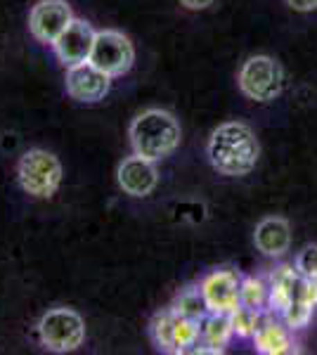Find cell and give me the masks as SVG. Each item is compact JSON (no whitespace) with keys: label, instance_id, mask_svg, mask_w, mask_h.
I'll return each instance as SVG.
<instances>
[{"label":"cell","instance_id":"3","mask_svg":"<svg viewBox=\"0 0 317 355\" xmlns=\"http://www.w3.org/2000/svg\"><path fill=\"white\" fill-rule=\"evenodd\" d=\"M130 147L135 154L152 162L171 157L180 145V123L166 110H147L132 119L130 128Z\"/></svg>","mask_w":317,"mask_h":355},{"label":"cell","instance_id":"6","mask_svg":"<svg viewBox=\"0 0 317 355\" xmlns=\"http://www.w3.org/2000/svg\"><path fill=\"white\" fill-rule=\"evenodd\" d=\"M38 341L53 353H71L83 346L85 322L71 308H53L40 318Z\"/></svg>","mask_w":317,"mask_h":355},{"label":"cell","instance_id":"20","mask_svg":"<svg viewBox=\"0 0 317 355\" xmlns=\"http://www.w3.org/2000/svg\"><path fill=\"white\" fill-rule=\"evenodd\" d=\"M296 270L317 282V244L305 246L301 254L296 256Z\"/></svg>","mask_w":317,"mask_h":355},{"label":"cell","instance_id":"7","mask_svg":"<svg viewBox=\"0 0 317 355\" xmlns=\"http://www.w3.org/2000/svg\"><path fill=\"white\" fill-rule=\"evenodd\" d=\"M90 62L112 78H119L130 71L132 62H135V48L126 33L105 28V31H97Z\"/></svg>","mask_w":317,"mask_h":355},{"label":"cell","instance_id":"10","mask_svg":"<svg viewBox=\"0 0 317 355\" xmlns=\"http://www.w3.org/2000/svg\"><path fill=\"white\" fill-rule=\"evenodd\" d=\"M95 36L97 31L88 21L83 19H76L69 24L60 36L55 38V43L50 45L57 60L62 62L65 67H74V64H80V62H88L90 60V53H93V45H95Z\"/></svg>","mask_w":317,"mask_h":355},{"label":"cell","instance_id":"1","mask_svg":"<svg viewBox=\"0 0 317 355\" xmlns=\"http://www.w3.org/2000/svg\"><path fill=\"white\" fill-rule=\"evenodd\" d=\"M317 308V282L293 266H280L270 275V313H280L289 329H305Z\"/></svg>","mask_w":317,"mask_h":355},{"label":"cell","instance_id":"11","mask_svg":"<svg viewBox=\"0 0 317 355\" xmlns=\"http://www.w3.org/2000/svg\"><path fill=\"white\" fill-rule=\"evenodd\" d=\"M117 180L119 187L128 197H147L154 192L159 182V171L157 162L145 159L140 154L132 152V157H126L117 168Z\"/></svg>","mask_w":317,"mask_h":355},{"label":"cell","instance_id":"17","mask_svg":"<svg viewBox=\"0 0 317 355\" xmlns=\"http://www.w3.org/2000/svg\"><path fill=\"white\" fill-rule=\"evenodd\" d=\"M173 311L178 315H182V318H189V320H204L206 315H209V306H206L204 301V294H201L199 287H187L182 289L180 294L175 296V301H173Z\"/></svg>","mask_w":317,"mask_h":355},{"label":"cell","instance_id":"14","mask_svg":"<svg viewBox=\"0 0 317 355\" xmlns=\"http://www.w3.org/2000/svg\"><path fill=\"white\" fill-rule=\"evenodd\" d=\"M253 343H256V351L263 355H289L298 353L296 343L289 336V327H282L277 320L270 315V311L263 315L261 327L253 334Z\"/></svg>","mask_w":317,"mask_h":355},{"label":"cell","instance_id":"16","mask_svg":"<svg viewBox=\"0 0 317 355\" xmlns=\"http://www.w3.org/2000/svg\"><path fill=\"white\" fill-rule=\"evenodd\" d=\"M175 311L173 308H164L152 318L149 322V334L152 341L159 351L164 353H175V339H173V331H175Z\"/></svg>","mask_w":317,"mask_h":355},{"label":"cell","instance_id":"9","mask_svg":"<svg viewBox=\"0 0 317 355\" xmlns=\"http://www.w3.org/2000/svg\"><path fill=\"white\" fill-rule=\"evenodd\" d=\"M112 81L114 78L102 71V69H97L90 60L67 67V78H65L67 93L76 102L93 105V102L105 100V95L112 90Z\"/></svg>","mask_w":317,"mask_h":355},{"label":"cell","instance_id":"22","mask_svg":"<svg viewBox=\"0 0 317 355\" xmlns=\"http://www.w3.org/2000/svg\"><path fill=\"white\" fill-rule=\"evenodd\" d=\"M213 3H216V0H180L182 8L194 10V12H199V10H206V8H211Z\"/></svg>","mask_w":317,"mask_h":355},{"label":"cell","instance_id":"18","mask_svg":"<svg viewBox=\"0 0 317 355\" xmlns=\"http://www.w3.org/2000/svg\"><path fill=\"white\" fill-rule=\"evenodd\" d=\"M239 303L253 311H270V287L258 277H244L239 284Z\"/></svg>","mask_w":317,"mask_h":355},{"label":"cell","instance_id":"13","mask_svg":"<svg viewBox=\"0 0 317 355\" xmlns=\"http://www.w3.org/2000/svg\"><path fill=\"white\" fill-rule=\"evenodd\" d=\"M253 244L261 254L270 256V259H280L289 251L291 246V225L286 218H280V216H270V218H263L256 225V232H253Z\"/></svg>","mask_w":317,"mask_h":355},{"label":"cell","instance_id":"19","mask_svg":"<svg viewBox=\"0 0 317 355\" xmlns=\"http://www.w3.org/2000/svg\"><path fill=\"white\" fill-rule=\"evenodd\" d=\"M265 313H268V311H265ZM265 313L253 311V308H246V306H241V303H239V308H234V311L230 313V318H232L234 334L241 336V339H253L256 329L261 327Z\"/></svg>","mask_w":317,"mask_h":355},{"label":"cell","instance_id":"4","mask_svg":"<svg viewBox=\"0 0 317 355\" xmlns=\"http://www.w3.org/2000/svg\"><path fill=\"white\" fill-rule=\"evenodd\" d=\"M17 180L28 197L50 199L62 182L60 159L48 150H28L17 164Z\"/></svg>","mask_w":317,"mask_h":355},{"label":"cell","instance_id":"8","mask_svg":"<svg viewBox=\"0 0 317 355\" xmlns=\"http://www.w3.org/2000/svg\"><path fill=\"white\" fill-rule=\"evenodd\" d=\"M74 21L67 0H38L28 12V31L38 43L53 45L55 38Z\"/></svg>","mask_w":317,"mask_h":355},{"label":"cell","instance_id":"21","mask_svg":"<svg viewBox=\"0 0 317 355\" xmlns=\"http://www.w3.org/2000/svg\"><path fill=\"white\" fill-rule=\"evenodd\" d=\"M286 5L291 10H296V12H313V10H317V0H286Z\"/></svg>","mask_w":317,"mask_h":355},{"label":"cell","instance_id":"12","mask_svg":"<svg viewBox=\"0 0 317 355\" xmlns=\"http://www.w3.org/2000/svg\"><path fill=\"white\" fill-rule=\"evenodd\" d=\"M239 275L232 270H213L201 279L199 289L209 313H232L239 308Z\"/></svg>","mask_w":317,"mask_h":355},{"label":"cell","instance_id":"2","mask_svg":"<svg viewBox=\"0 0 317 355\" xmlns=\"http://www.w3.org/2000/svg\"><path fill=\"white\" fill-rule=\"evenodd\" d=\"M206 154L213 168L221 175H249L261 157V142L246 123L230 121L218 125L209 137Z\"/></svg>","mask_w":317,"mask_h":355},{"label":"cell","instance_id":"5","mask_svg":"<svg viewBox=\"0 0 317 355\" xmlns=\"http://www.w3.org/2000/svg\"><path fill=\"white\" fill-rule=\"evenodd\" d=\"M239 90L253 102H273L284 88V69L275 57L256 55L241 64L237 76Z\"/></svg>","mask_w":317,"mask_h":355},{"label":"cell","instance_id":"15","mask_svg":"<svg viewBox=\"0 0 317 355\" xmlns=\"http://www.w3.org/2000/svg\"><path fill=\"white\" fill-rule=\"evenodd\" d=\"M232 336H234V327L230 313H209L201 320V341L206 346L225 351V346H228V341Z\"/></svg>","mask_w":317,"mask_h":355}]
</instances>
